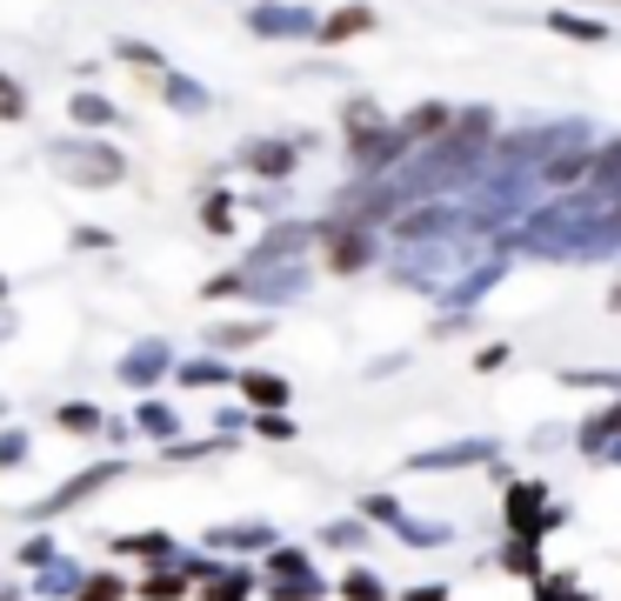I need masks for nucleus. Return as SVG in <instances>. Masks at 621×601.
Wrapping results in <instances>:
<instances>
[{"label": "nucleus", "mask_w": 621, "mask_h": 601, "mask_svg": "<svg viewBox=\"0 0 621 601\" xmlns=\"http://www.w3.org/2000/svg\"><path fill=\"white\" fill-rule=\"evenodd\" d=\"M362 27H368V14H362V8H341V14L328 21V41H347V34H362Z\"/></svg>", "instance_id": "f257e3e1"}]
</instances>
